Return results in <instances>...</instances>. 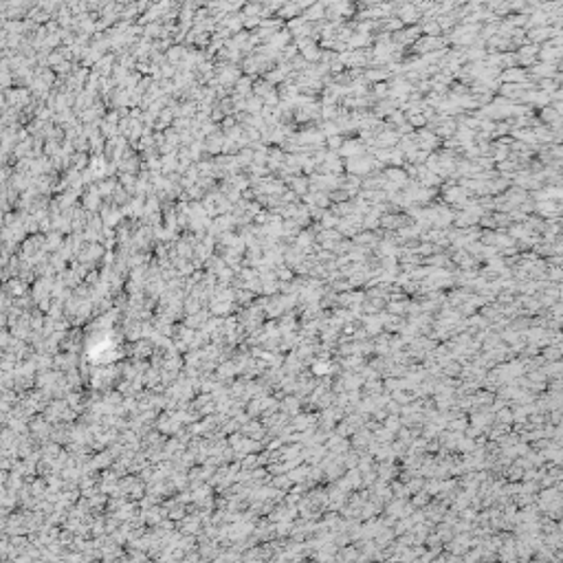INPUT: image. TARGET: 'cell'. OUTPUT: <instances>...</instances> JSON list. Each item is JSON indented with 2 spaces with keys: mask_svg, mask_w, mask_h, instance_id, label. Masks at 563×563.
Returning <instances> with one entry per match:
<instances>
[{
  "mask_svg": "<svg viewBox=\"0 0 563 563\" xmlns=\"http://www.w3.org/2000/svg\"><path fill=\"white\" fill-rule=\"evenodd\" d=\"M401 15H403V20H414V15H416V9L407 7V9H403V11H401Z\"/></svg>",
  "mask_w": 563,
  "mask_h": 563,
  "instance_id": "cell-2",
  "label": "cell"
},
{
  "mask_svg": "<svg viewBox=\"0 0 563 563\" xmlns=\"http://www.w3.org/2000/svg\"><path fill=\"white\" fill-rule=\"evenodd\" d=\"M323 15V7L319 4V7H312L310 11H308V18H321Z\"/></svg>",
  "mask_w": 563,
  "mask_h": 563,
  "instance_id": "cell-1",
  "label": "cell"
}]
</instances>
